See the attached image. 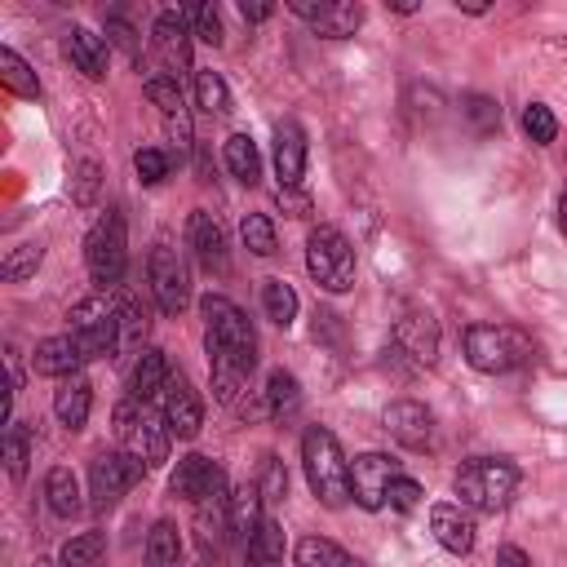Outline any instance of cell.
<instances>
[{
    "mask_svg": "<svg viewBox=\"0 0 567 567\" xmlns=\"http://www.w3.org/2000/svg\"><path fill=\"white\" fill-rule=\"evenodd\" d=\"M301 465H306L310 492L328 509H337V505L350 501V461L341 456V443H337V434L328 425H310L301 434Z\"/></svg>",
    "mask_w": 567,
    "mask_h": 567,
    "instance_id": "cell-1",
    "label": "cell"
},
{
    "mask_svg": "<svg viewBox=\"0 0 567 567\" xmlns=\"http://www.w3.org/2000/svg\"><path fill=\"white\" fill-rule=\"evenodd\" d=\"M452 487H456V496H461L465 509L496 514V509H505V501L514 496L518 470H514L505 456H474V461H465V465L456 470Z\"/></svg>",
    "mask_w": 567,
    "mask_h": 567,
    "instance_id": "cell-2",
    "label": "cell"
},
{
    "mask_svg": "<svg viewBox=\"0 0 567 567\" xmlns=\"http://www.w3.org/2000/svg\"><path fill=\"white\" fill-rule=\"evenodd\" d=\"M199 315H204V341L217 346V350H226L230 359H239L252 372L257 368V332H252L248 315L235 301H226L221 292H208L199 301Z\"/></svg>",
    "mask_w": 567,
    "mask_h": 567,
    "instance_id": "cell-3",
    "label": "cell"
},
{
    "mask_svg": "<svg viewBox=\"0 0 567 567\" xmlns=\"http://www.w3.org/2000/svg\"><path fill=\"white\" fill-rule=\"evenodd\" d=\"M115 434H120L124 452L137 456L146 470H155V465L168 461V434L173 430H168L164 412H151L142 399H124L115 408Z\"/></svg>",
    "mask_w": 567,
    "mask_h": 567,
    "instance_id": "cell-4",
    "label": "cell"
},
{
    "mask_svg": "<svg viewBox=\"0 0 567 567\" xmlns=\"http://www.w3.org/2000/svg\"><path fill=\"white\" fill-rule=\"evenodd\" d=\"M461 341H465V363L474 372H487V377L509 372V368L532 359L527 337L514 332V328H501V323H470Z\"/></svg>",
    "mask_w": 567,
    "mask_h": 567,
    "instance_id": "cell-5",
    "label": "cell"
},
{
    "mask_svg": "<svg viewBox=\"0 0 567 567\" xmlns=\"http://www.w3.org/2000/svg\"><path fill=\"white\" fill-rule=\"evenodd\" d=\"M84 266L93 275V284L102 288H115L124 279V266H128V235H124V217L115 208H106L89 235H84Z\"/></svg>",
    "mask_w": 567,
    "mask_h": 567,
    "instance_id": "cell-6",
    "label": "cell"
},
{
    "mask_svg": "<svg viewBox=\"0 0 567 567\" xmlns=\"http://www.w3.org/2000/svg\"><path fill=\"white\" fill-rule=\"evenodd\" d=\"M306 270L323 292H346L354 284V248L337 226H315L306 235Z\"/></svg>",
    "mask_w": 567,
    "mask_h": 567,
    "instance_id": "cell-7",
    "label": "cell"
},
{
    "mask_svg": "<svg viewBox=\"0 0 567 567\" xmlns=\"http://www.w3.org/2000/svg\"><path fill=\"white\" fill-rule=\"evenodd\" d=\"M71 337L80 341L84 359L97 354H120V306L111 297H84L71 310Z\"/></svg>",
    "mask_w": 567,
    "mask_h": 567,
    "instance_id": "cell-8",
    "label": "cell"
},
{
    "mask_svg": "<svg viewBox=\"0 0 567 567\" xmlns=\"http://www.w3.org/2000/svg\"><path fill=\"white\" fill-rule=\"evenodd\" d=\"M146 474V465L128 452H97L89 461V496H93V509H111L137 478Z\"/></svg>",
    "mask_w": 567,
    "mask_h": 567,
    "instance_id": "cell-9",
    "label": "cell"
},
{
    "mask_svg": "<svg viewBox=\"0 0 567 567\" xmlns=\"http://www.w3.org/2000/svg\"><path fill=\"white\" fill-rule=\"evenodd\" d=\"M146 279H151V297L164 315H182L190 301V284H186V266L168 244H155L146 257Z\"/></svg>",
    "mask_w": 567,
    "mask_h": 567,
    "instance_id": "cell-10",
    "label": "cell"
},
{
    "mask_svg": "<svg viewBox=\"0 0 567 567\" xmlns=\"http://www.w3.org/2000/svg\"><path fill=\"white\" fill-rule=\"evenodd\" d=\"M151 44L164 62V75H182L190 71V13L186 9H164L151 27Z\"/></svg>",
    "mask_w": 567,
    "mask_h": 567,
    "instance_id": "cell-11",
    "label": "cell"
},
{
    "mask_svg": "<svg viewBox=\"0 0 567 567\" xmlns=\"http://www.w3.org/2000/svg\"><path fill=\"white\" fill-rule=\"evenodd\" d=\"M394 478H399V461H394V456H385V452H363V456H354V465H350V496H354L363 509H381Z\"/></svg>",
    "mask_w": 567,
    "mask_h": 567,
    "instance_id": "cell-12",
    "label": "cell"
},
{
    "mask_svg": "<svg viewBox=\"0 0 567 567\" xmlns=\"http://www.w3.org/2000/svg\"><path fill=\"white\" fill-rule=\"evenodd\" d=\"M381 425L390 430L394 443H403V447H412V452L434 447V416H430V408L416 403V399H394V403L381 412Z\"/></svg>",
    "mask_w": 567,
    "mask_h": 567,
    "instance_id": "cell-13",
    "label": "cell"
},
{
    "mask_svg": "<svg viewBox=\"0 0 567 567\" xmlns=\"http://www.w3.org/2000/svg\"><path fill=\"white\" fill-rule=\"evenodd\" d=\"M159 412H164V421H168V430H173L177 439H195L199 425H204V403H199L195 385H190L182 372L168 377V385H164V394H159Z\"/></svg>",
    "mask_w": 567,
    "mask_h": 567,
    "instance_id": "cell-14",
    "label": "cell"
},
{
    "mask_svg": "<svg viewBox=\"0 0 567 567\" xmlns=\"http://www.w3.org/2000/svg\"><path fill=\"white\" fill-rule=\"evenodd\" d=\"M288 9L297 13V18H306L319 35H328V40H346V35H354L359 31V22H363V9L359 4H315V0H288Z\"/></svg>",
    "mask_w": 567,
    "mask_h": 567,
    "instance_id": "cell-15",
    "label": "cell"
},
{
    "mask_svg": "<svg viewBox=\"0 0 567 567\" xmlns=\"http://www.w3.org/2000/svg\"><path fill=\"white\" fill-rule=\"evenodd\" d=\"M186 244L195 252V261L208 270V275H221L226 270V235L217 226V217L208 208H195L190 221H186Z\"/></svg>",
    "mask_w": 567,
    "mask_h": 567,
    "instance_id": "cell-16",
    "label": "cell"
},
{
    "mask_svg": "<svg viewBox=\"0 0 567 567\" xmlns=\"http://www.w3.org/2000/svg\"><path fill=\"white\" fill-rule=\"evenodd\" d=\"M226 470L213 461V456H199V452H190V456H182L177 461V470L168 474V492L177 496V501H190V505H199L208 492H213V483L221 478Z\"/></svg>",
    "mask_w": 567,
    "mask_h": 567,
    "instance_id": "cell-17",
    "label": "cell"
},
{
    "mask_svg": "<svg viewBox=\"0 0 567 567\" xmlns=\"http://www.w3.org/2000/svg\"><path fill=\"white\" fill-rule=\"evenodd\" d=\"M394 341H399L403 354H412V359L425 363V368L439 359V323L430 319V310H408V315H399Z\"/></svg>",
    "mask_w": 567,
    "mask_h": 567,
    "instance_id": "cell-18",
    "label": "cell"
},
{
    "mask_svg": "<svg viewBox=\"0 0 567 567\" xmlns=\"http://www.w3.org/2000/svg\"><path fill=\"white\" fill-rule=\"evenodd\" d=\"M430 532H434V540H439L447 554H470L478 527H474V518H470L461 505L439 501V505H430Z\"/></svg>",
    "mask_w": 567,
    "mask_h": 567,
    "instance_id": "cell-19",
    "label": "cell"
},
{
    "mask_svg": "<svg viewBox=\"0 0 567 567\" xmlns=\"http://www.w3.org/2000/svg\"><path fill=\"white\" fill-rule=\"evenodd\" d=\"M275 173L279 186H301L306 173V133L297 120H279L275 124Z\"/></svg>",
    "mask_w": 567,
    "mask_h": 567,
    "instance_id": "cell-20",
    "label": "cell"
},
{
    "mask_svg": "<svg viewBox=\"0 0 567 567\" xmlns=\"http://www.w3.org/2000/svg\"><path fill=\"white\" fill-rule=\"evenodd\" d=\"M80 363H84V350H80V341L66 332V337H44L35 350H31V368L40 372V377H75L80 372Z\"/></svg>",
    "mask_w": 567,
    "mask_h": 567,
    "instance_id": "cell-21",
    "label": "cell"
},
{
    "mask_svg": "<svg viewBox=\"0 0 567 567\" xmlns=\"http://www.w3.org/2000/svg\"><path fill=\"white\" fill-rule=\"evenodd\" d=\"M89 412H93V385L84 377H66L53 394V416L66 425V430H84L89 425Z\"/></svg>",
    "mask_w": 567,
    "mask_h": 567,
    "instance_id": "cell-22",
    "label": "cell"
},
{
    "mask_svg": "<svg viewBox=\"0 0 567 567\" xmlns=\"http://www.w3.org/2000/svg\"><path fill=\"white\" fill-rule=\"evenodd\" d=\"M261 492H257V483H239L235 492H230V536L239 540V545H248L252 536H257V527L266 523V514H261Z\"/></svg>",
    "mask_w": 567,
    "mask_h": 567,
    "instance_id": "cell-23",
    "label": "cell"
},
{
    "mask_svg": "<svg viewBox=\"0 0 567 567\" xmlns=\"http://www.w3.org/2000/svg\"><path fill=\"white\" fill-rule=\"evenodd\" d=\"M66 58L75 62V71H84L89 80L106 75V40L89 27H71L66 31Z\"/></svg>",
    "mask_w": 567,
    "mask_h": 567,
    "instance_id": "cell-24",
    "label": "cell"
},
{
    "mask_svg": "<svg viewBox=\"0 0 567 567\" xmlns=\"http://www.w3.org/2000/svg\"><path fill=\"white\" fill-rule=\"evenodd\" d=\"M266 408H270V421H292L297 412H301V385H297V377L292 372H284V368H275L270 377H266Z\"/></svg>",
    "mask_w": 567,
    "mask_h": 567,
    "instance_id": "cell-25",
    "label": "cell"
},
{
    "mask_svg": "<svg viewBox=\"0 0 567 567\" xmlns=\"http://www.w3.org/2000/svg\"><path fill=\"white\" fill-rule=\"evenodd\" d=\"M168 377H173V368H168L164 350H142V354H137V363H133V399H142V403H146V399L164 394Z\"/></svg>",
    "mask_w": 567,
    "mask_h": 567,
    "instance_id": "cell-26",
    "label": "cell"
},
{
    "mask_svg": "<svg viewBox=\"0 0 567 567\" xmlns=\"http://www.w3.org/2000/svg\"><path fill=\"white\" fill-rule=\"evenodd\" d=\"M292 563L297 567H359L354 554H346L337 540L328 536H301L297 549H292Z\"/></svg>",
    "mask_w": 567,
    "mask_h": 567,
    "instance_id": "cell-27",
    "label": "cell"
},
{
    "mask_svg": "<svg viewBox=\"0 0 567 567\" xmlns=\"http://www.w3.org/2000/svg\"><path fill=\"white\" fill-rule=\"evenodd\" d=\"M221 159H226L230 177H239L244 186H252L261 177V155H257V142L248 133H230L226 146H221Z\"/></svg>",
    "mask_w": 567,
    "mask_h": 567,
    "instance_id": "cell-28",
    "label": "cell"
},
{
    "mask_svg": "<svg viewBox=\"0 0 567 567\" xmlns=\"http://www.w3.org/2000/svg\"><path fill=\"white\" fill-rule=\"evenodd\" d=\"M44 496H49V509L53 514H62V518H71V514H80V483H75V474L66 470V465H53L49 474H44Z\"/></svg>",
    "mask_w": 567,
    "mask_h": 567,
    "instance_id": "cell-29",
    "label": "cell"
},
{
    "mask_svg": "<svg viewBox=\"0 0 567 567\" xmlns=\"http://www.w3.org/2000/svg\"><path fill=\"white\" fill-rule=\"evenodd\" d=\"M146 567H182V536L168 518H159L146 536Z\"/></svg>",
    "mask_w": 567,
    "mask_h": 567,
    "instance_id": "cell-30",
    "label": "cell"
},
{
    "mask_svg": "<svg viewBox=\"0 0 567 567\" xmlns=\"http://www.w3.org/2000/svg\"><path fill=\"white\" fill-rule=\"evenodd\" d=\"M261 310H266V319L275 328H292V319H297V292H292V284L266 279L261 284Z\"/></svg>",
    "mask_w": 567,
    "mask_h": 567,
    "instance_id": "cell-31",
    "label": "cell"
},
{
    "mask_svg": "<svg viewBox=\"0 0 567 567\" xmlns=\"http://www.w3.org/2000/svg\"><path fill=\"white\" fill-rule=\"evenodd\" d=\"M244 554H248L252 567H275V563L284 558V527H279L275 518H266V523L257 527V536L244 545Z\"/></svg>",
    "mask_w": 567,
    "mask_h": 567,
    "instance_id": "cell-32",
    "label": "cell"
},
{
    "mask_svg": "<svg viewBox=\"0 0 567 567\" xmlns=\"http://www.w3.org/2000/svg\"><path fill=\"white\" fill-rule=\"evenodd\" d=\"M0 84H4L9 93H18V97H40L35 71H31L13 49H0Z\"/></svg>",
    "mask_w": 567,
    "mask_h": 567,
    "instance_id": "cell-33",
    "label": "cell"
},
{
    "mask_svg": "<svg viewBox=\"0 0 567 567\" xmlns=\"http://www.w3.org/2000/svg\"><path fill=\"white\" fill-rule=\"evenodd\" d=\"M106 554V536L102 532H80L62 545V567H97V558Z\"/></svg>",
    "mask_w": 567,
    "mask_h": 567,
    "instance_id": "cell-34",
    "label": "cell"
},
{
    "mask_svg": "<svg viewBox=\"0 0 567 567\" xmlns=\"http://www.w3.org/2000/svg\"><path fill=\"white\" fill-rule=\"evenodd\" d=\"M40 257H44L40 244H18V248H9L4 261H0V279H4V284H22V279H31V275L40 270Z\"/></svg>",
    "mask_w": 567,
    "mask_h": 567,
    "instance_id": "cell-35",
    "label": "cell"
},
{
    "mask_svg": "<svg viewBox=\"0 0 567 567\" xmlns=\"http://www.w3.org/2000/svg\"><path fill=\"white\" fill-rule=\"evenodd\" d=\"M195 102L208 111V115H226L230 111V89L217 71H195Z\"/></svg>",
    "mask_w": 567,
    "mask_h": 567,
    "instance_id": "cell-36",
    "label": "cell"
},
{
    "mask_svg": "<svg viewBox=\"0 0 567 567\" xmlns=\"http://www.w3.org/2000/svg\"><path fill=\"white\" fill-rule=\"evenodd\" d=\"M27 461H31V439H27V425L9 421V425H4V470H9V478H13V483H22Z\"/></svg>",
    "mask_w": 567,
    "mask_h": 567,
    "instance_id": "cell-37",
    "label": "cell"
},
{
    "mask_svg": "<svg viewBox=\"0 0 567 567\" xmlns=\"http://www.w3.org/2000/svg\"><path fill=\"white\" fill-rule=\"evenodd\" d=\"M257 492H261V501L266 505H279L284 496H288V470H284V461L275 456V452H266L261 456V470H257Z\"/></svg>",
    "mask_w": 567,
    "mask_h": 567,
    "instance_id": "cell-38",
    "label": "cell"
},
{
    "mask_svg": "<svg viewBox=\"0 0 567 567\" xmlns=\"http://www.w3.org/2000/svg\"><path fill=\"white\" fill-rule=\"evenodd\" d=\"M142 93L164 111V115H182L186 111V102H182V84L173 80V75H164V71H155V75H146V84H142Z\"/></svg>",
    "mask_w": 567,
    "mask_h": 567,
    "instance_id": "cell-39",
    "label": "cell"
},
{
    "mask_svg": "<svg viewBox=\"0 0 567 567\" xmlns=\"http://www.w3.org/2000/svg\"><path fill=\"white\" fill-rule=\"evenodd\" d=\"M239 235H244L248 252H257V257H270V252L279 248L275 226H270V217H266V213H248V217L239 221Z\"/></svg>",
    "mask_w": 567,
    "mask_h": 567,
    "instance_id": "cell-40",
    "label": "cell"
},
{
    "mask_svg": "<svg viewBox=\"0 0 567 567\" xmlns=\"http://www.w3.org/2000/svg\"><path fill=\"white\" fill-rule=\"evenodd\" d=\"M523 133H527L536 146H549V142L558 137V120H554V111H549L545 102H527V106H523Z\"/></svg>",
    "mask_w": 567,
    "mask_h": 567,
    "instance_id": "cell-41",
    "label": "cell"
},
{
    "mask_svg": "<svg viewBox=\"0 0 567 567\" xmlns=\"http://www.w3.org/2000/svg\"><path fill=\"white\" fill-rule=\"evenodd\" d=\"M465 120L474 124V133H492L501 124V102L487 93H470L465 97Z\"/></svg>",
    "mask_w": 567,
    "mask_h": 567,
    "instance_id": "cell-42",
    "label": "cell"
},
{
    "mask_svg": "<svg viewBox=\"0 0 567 567\" xmlns=\"http://www.w3.org/2000/svg\"><path fill=\"white\" fill-rule=\"evenodd\" d=\"M115 306H120V350H133L142 341V332H146V315H142V306L133 297H120Z\"/></svg>",
    "mask_w": 567,
    "mask_h": 567,
    "instance_id": "cell-43",
    "label": "cell"
},
{
    "mask_svg": "<svg viewBox=\"0 0 567 567\" xmlns=\"http://www.w3.org/2000/svg\"><path fill=\"white\" fill-rule=\"evenodd\" d=\"M133 168H137V177H142L146 186H155V182L168 177V155H164L159 146H142V151L133 155Z\"/></svg>",
    "mask_w": 567,
    "mask_h": 567,
    "instance_id": "cell-44",
    "label": "cell"
},
{
    "mask_svg": "<svg viewBox=\"0 0 567 567\" xmlns=\"http://www.w3.org/2000/svg\"><path fill=\"white\" fill-rule=\"evenodd\" d=\"M186 13H190L195 35L217 49V44H221V18H217V9H213V4H195V9H186Z\"/></svg>",
    "mask_w": 567,
    "mask_h": 567,
    "instance_id": "cell-45",
    "label": "cell"
},
{
    "mask_svg": "<svg viewBox=\"0 0 567 567\" xmlns=\"http://www.w3.org/2000/svg\"><path fill=\"white\" fill-rule=\"evenodd\" d=\"M385 505H390V509H399V514L416 509V505H421V483H416V478H408V474H399V478L390 483V496H385Z\"/></svg>",
    "mask_w": 567,
    "mask_h": 567,
    "instance_id": "cell-46",
    "label": "cell"
},
{
    "mask_svg": "<svg viewBox=\"0 0 567 567\" xmlns=\"http://www.w3.org/2000/svg\"><path fill=\"white\" fill-rule=\"evenodd\" d=\"M106 35H111V40H115V44H120V49H124L133 62H142V49H137V31H133L124 18H115V13H111V18H106Z\"/></svg>",
    "mask_w": 567,
    "mask_h": 567,
    "instance_id": "cell-47",
    "label": "cell"
},
{
    "mask_svg": "<svg viewBox=\"0 0 567 567\" xmlns=\"http://www.w3.org/2000/svg\"><path fill=\"white\" fill-rule=\"evenodd\" d=\"M93 195H97V164L80 159L75 164V204H93Z\"/></svg>",
    "mask_w": 567,
    "mask_h": 567,
    "instance_id": "cell-48",
    "label": "cell"
},
{
    "mask_svg": "<svg viewBox=\"0 0 567 567\" xmlns=\"http://www.w3.org/2000/svg\"><path fill=\"white\" fill-rule=\"evenodd\" d=\"M275 199H279V208H284L288 217H310V208H315V204H310V195H306L301 186H279V190H275Z\"/></svg>",
    "mask_w": 567,
    "mask_h": 567,
    "instance_id": "cell-49",
    "label": "cell"
},
{
    "mask_svg": "<svg viewBox=\"0 0 567 567\" xmlns=\"http://www.w3.org/2000/svg\"><path fill=\"white\" fill-rule=\"evenodd\" d=\"M496 567H532V558H527L518 545H501V549H496Z\"/></svg>",
    "mask_w": 567,
    "mask_h": 567,
    "instance_id": "cell-50",
    "label": "cell"
},
{
    "mask_svg": "<svg viewBox=\"0 0 567 567\" xmlns=\"http://www.w3.org/2000/svg\"><path fill=\"white\" fill-rule=\"evenodd\" d=\"M239 13H244L248 22H266V18L275 13V4H248V0H239Z\"/></svg>",
    "mask_w": 567,
    "mask_h": 567,
    "instance_id": "cell-51",
    "label": "cell"
},
{
    "mask_svg": "<svg viewBox=\"0 0 567 567\" xmlns=\"http://www.w3.org/2000/svg\"><path fill=\"white\" fill-rule=\"evenodd\" d=\"M558 226H563V235H567V195L558 199Z\"/></svg>",
    "mask_w": 567,
    "mask_h": 567,
    "instance_id": "cell-52",
    "label": "cell"
},
{
    "mask_svg": "<svg viewBox=\"0 0 567 567\" xmlns=\"http://www.w3.org/2000/svg\"><path fill=\"white\" fill-rule=\"evenodd\" d=\"M195 567H221V563H217V558H208V554H204V558H199V563H195Z\"/></svg>",
    "mask_w": 567,
    "mask_h": 567,
    "instance_id": "cell-53",
    "label": "cell"
},
{
    "mask_svg": "<svg viewBox=\"0 0 567 567\" xmlns=\"http://www.w3.org/2000/svg\"><path fill=\"white\" fill-rule=\"evenodd\" d=\"M35 567H53V563H49V558H40V563H35Z\"/></svg>",
    "mask_w": 567,
    "mask_h": 567,
    "instance_id": "cell-54",
    "label": "cell"
}]
</instances>
